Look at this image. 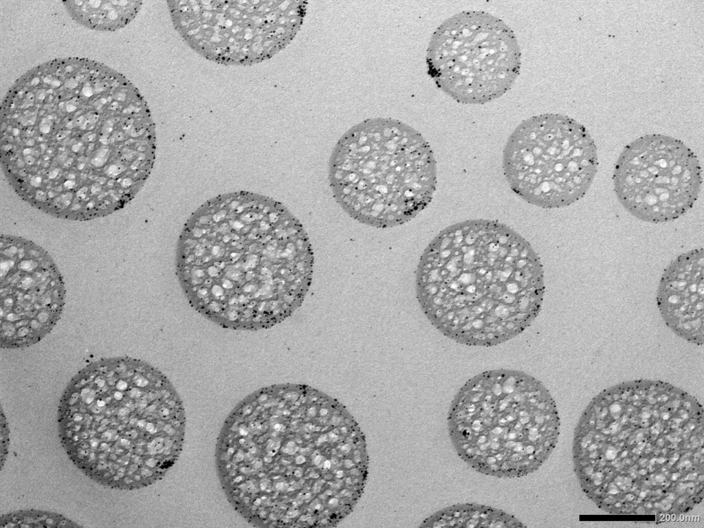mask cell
Listing matches in <instances>:
<instances>
[{
	"instance_id": "cell-1",
	"label": "cell",
	"mask_w": 704,
	"mask_h": 528,
	"mask_svg": "<svg viewBox=\"0 0 704 528\" xmlns=\"http://www.w3.org/2000/svg\"><path fill=\"white\" fill-rule=\"evenodd\" d=\"M3 173L25 203L53 217L100 219L129 204L156 156L139 89L109 66L58 58L20 76L1 106Z\"/></svg>"
},
{
	"instance_id": "cell-2",
	"label": "cell",
	"mask_w": 704,
	"mask_h": 528,
	"mask_svg": "<svg viewBox=\"0 0 704 528\" xmlns=\"http://www.w3.org/2000/svg\"><path fill=\"white\" fill-rule=\"evenodd\" d=\"M215 463L228 501L258 527L337 526L368 475L366 439L352 414L300 384L263 386L242 399L219 433Z\"/></svg>"
},
{
	"instance_id": "cell-3",
	"label": "cell",
	"mask_w": 704,
	"mask_h": 528,
	"mask_svg": "<svg viewBox=\"0 0 704 528\" xmlns=\"http://www.w3.org/2000/svg\"><path fill=\"white\" fill-rule=\"evenodd\" d=\"M703 408L670 383L635 380L593 397L575 428L572 456L585 496L612 515L661 522L704 496Z\"/></svg>"
},
{
	"instance_id": "cell-4",
	"label": "cell",
	"mask_w": 704,
	"mask_h": 528,
	"mask_svg": "<svg viewBox=\"0 0 704 528\" xmlns=\"http://www.w3.org/2000/svg\"><path fill=\"white\" fill-rule=\"evenodd\" d=\"M314 254L304 226L281 202L224 193L188 219L176 274L189 305L223 329L256 331L290 317L312 283Z\"/></svg>"
},
{
	"instance_id": "cell-5",
	"label": "cell",
	"mask_w": 704,
	"mask_h": 528,
	"mask_svg": "<svg viewBox=\"0 0 704 528\" xmlns=\"http://www.w3.org/2000/svg\"><path fill=\"white\" fill-rule=\"evenodd\" d=\"M60 444L103 487L136 490L162 480L185 439L183 401L159 368L131 357L101 358L70 380L59 400Z\"/></svg>"
},
{
	"instance_id": "cell-6",
	"label": "cell",
	"mask_w": 704,
	"mask_h": 528,
	"mask_svg": "<svg viewBox=\"0 0 704 528\" xmlns=\"http://www.w3.org/2000/svg\"><path fill=\"white\" fill-rule=\"evenodd\" d=\"M415 287L421 311L438 331L458 344L483 347L529 327L545 292L543 266L531 244L490 219L441 230L420 256Z\"/></svg>"
},
{
	"instance_id": "cell-7",
	"label": "cell",
	"mask_w": 704,
	"mask_h": 528,
	"mask_svg": "<svg viewBox=\"0 0 704 528\" xmlns=\"http://www.w3.org/2000/svg\"><path fill=\"white\" fill-rule=\"evenodd\" d=\"M450 441L474 471L516 478L537 471L555 449L560 419L546 386L525 372H481L454 396L448 414Z\"/></svg>"
},
{
	"instance_id": "cell-8",
	"label": "cell",
	"mask_w": 704,
	"mask_h": 528,
	"mask_svg": "<svg viewBox=\"0 0 704 528\" xmlns=\"http://www.w3.org/2000/svg\"><path fill=\"white\" fill-rule=\"evenodd\" d=\"M328 180L339 206L375 228L403 225L431 202L437 162L416 129L389 118H369L347 130L329 161Z\"/></svg>"
},
{
	"instance_id": "cell-9",
	"label": "cell",
	"mask_w": 704,
	"mask_h": 528,
	"mask_svg": "<svg viewBox=\"0 0 704 528\" xmlns=\"http://www.w3.org/2000/svg\"><path fill=\"white\" fill-rule=\"evenodd\" d=\"M598 164L597 147L586 129L556 113L523 120L503 152V173L512 190L544 209L564 208L582 199Z\"/></svg>"
},
{
	"instance_id": "cell-10",
	"label": "cell",
	"mask_w": 704,
	"mask_h": 528,
	"mask_svg": "<svg viewBox=\"0 0 704 528\" xmlns=\"http://www.w3.org/2000/svg\"><path fill=\"white\" fill-rule=\"evenodd\" d=\"M175 30L201 57L224 65L267 60L294 39L305 19V1H167Z\"/></svg>"
},
{
	"instance_id": "cell-11",
	"label": "cell",
	"mask_w": 704,
	"mask_h": 528,
	"mask_svg": "<svg viewBox=\"0 0 704 528\" xmlns=\"http://www.w3.org/2000/svg\"><path fill=\"white\" fill-rule=\"evenodd\" d=\"M426 63L442 91L460 103L483 104L512 88L521 53L514 32L503 21L483 11H463L434 32Z\"/></svg>"
},
{
	"instance_id": "cell-12",
	"label": "cell",
	"mask_w": 704,
	"mask_h": 528,
	"mask_svg": "<svg viewBox=\"0 0 704 528\" xmlns=\"http://www.w3.org/2000/svg\"><path fill=\"white\" fill-rule=\"evenodd\" d=\"M613 180L619 201L631 215L661 223L679 218L693 206L703 179L698 157L683 142L648 134L624 148Z\"/></svg>"
},
{
	"instance_id": "cell-13",
	"label": "cell",
	"mask_w": 704,
	"mask_h": 528,
	"mask_svg": "<svg viewBox=\"0 0 704 528\" xmlns=\"http://www.w3.org/2000/svg\"><path fill=\"white\" fill-rule=\"evenodd\" d=\"M1 348L29 347L43 340L60 320L65 284L45 249L23 236H0Z\"/></svg>"
},
{
	"instance_id": "cell-14",
	"label": "cell",
	"mask_w": 704,
	"mask_h": 528,
	"mask_svg": "<svg viewBox=\"0 0 704 528\" xmlns=\"http://www.w3.org/2000/svg\"><path fill=\"white\" fill-rule=\"evenodd\" d=\"M704 252L702 248L684 252L664 270L657 304L666 324L678 336L703 344Z\"/></svg>"
},
{
	"instance_id": "cell-15",
	"label": "cell",
	"mask_w": 704,
	"mask_h": 528,
	"mask_svg": "<svg viewBox=\"0 0 704 528\" xmlns=\"http://www.w3.org/2000/svg\"><path fill=\"white\" fill-rule=\"evenodd\" d=\"M71 18L87 28L113 32L129 25L140 12V1H65Z\"/></svg>"
},
{
	"instance_id": "cell-16",
	"label": "cell",
	"mask_w": 704,
	"mask_h": 528,
	"mask_svg": "<svg viewBox=\"0 0 704 528\" xmlns=\"http://www.w3.org/2000/svg\"><path fill=\"white\" fill-rule=\"evenodd\" d=\"M421 527H525L515 516L478 503H459L444 507L427 517Z\"/></svg>"
},
{
	"instance_id": "cell-17",
	"label": "cell",
	"mask_w": 704,
	"mask_h": 528,
	"mask_svg": "<svg viewBox=\"0 0 704 528\" xmlns=\"http://www.w3.org/2000/svg\"><path fill=\"white\" fill-rule=\"evenodd\" d=\"M72 519L57 512L43 509H27L3 514L0 518V527H81Z\"/></svg>"
},
{
	"instance_id": "cell-18",
	"label": "cell",
	"mask_w": 704,
	"mask_h": 528,
	"mask_svg": "<svg viewBox=\"0 0 704 528\" xmlns=\"http://www.w3.org/2000/svg\"><path fill=\"white\" fill-rule=\"evenodd\" d=\"M1 468L6 461L10 448V429L3 410L1 411Z\"/></svg>"
}]
</instances>
